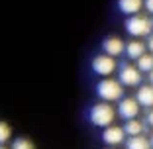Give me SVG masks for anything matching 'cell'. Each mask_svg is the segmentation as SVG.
I'll list each match as a JSON object with an SVG mask.
<instances>
[{
	"label": "cell",
	"mask_w": 153,
	"mask_h": 149,
	"mask_svg": "<svg viewBox=\"0 0 153 149\" xmlns=\"http://www.w3.org/2000/svg\"><path fill=\"white\" fill-rule=\"evenodd\" d=\"M114 118H116V110H114V106L110 102H98L94 104L92 108H90L88 112V120L92 124H94L96 128H108L112 126Z\"/></svg>",
	"instance_id": "obj_1"
},
{
	"label": "cell",
	"mask_w": 153,
	"mask_h": 149,
	"mask_svg": "<svg viewBox=\"0 0 153 149\" xmlns=\"http://www.w3.org/2000/svg\"><path fill=\"white\" fill-rule=\"evenodd\" d=\"M96 94L104 100V102H116L124 96V85L116 79H102L96 85Z\"/></svg>",
	"instance_id": "obj_2"
},
{
	"label": "cell",
	"mask_w": 153,
	"mask_h": 149,
	"mask_svg": "<svg viewBox=\"0 0 153 149\" xmlns=\"http://www.w3.org/2000/svg\"><path fill=\"white\" fill-rule=\"evenodd\" d=\"M126 30L134 37H147L153 30V20L143 14H134L126 20Z\"/></svg>",
	"instance_id": "obj_3"
},
{
	"label": "cell",
	"mask_w": 153,
	"mask_h": 149,
	"mask_svg": "<svg viewBox=\"0 0 153 149\" xmlns=\"http://www.w3.org/2000/svg\"><path fill=\"white\" fill-rule=\"evenodd\" d=\"M118 75H120L118 81L124 86H140V82H141V71L135 65L124 63L120 67V71H118Z\"/></svg>",
	"instance_id": "obj_4"
},
{
	"label": "cell",
	"mask_w": 153,
	"mask_h": 149,
	"mask_svg": "<svg viewBox=\"0 0 153 149\" xmlns=\"http://www.w3.org/2000/svg\"><path fill=\"white\" fill-rule=\"evenodd\" d=\"M92 71L100 77H110L114 71H116V59L110 57V55L102 53V55H96L92 59Z\"/></svg>",
	"instance_id": "obj_5"
},
{
	"label": "cell",
	"mask_w": 153,
	"mask_h": 149,
	"mask_svg": "<svg viewBox=\"0 0 153 149\" xmlns=\"http://www.w3.org/2000/svg\"><path fill=\"white\" fill-rule=\"evenodd\" d=\"M116 114L122 120H131L140 116V102L135 98H120L118 100V110Z\"/></svg>",
	"instance_id": "obj_6"
},
{
	"label": "cell",
	"mask_w": 153,
	"mask_h": 149,
	"mask_svg": "<svg viewBox=\"0 0 153 149\" xmlns=\"http://www.w3.org/2000/svg\"><path fill=\"white\" fill-rule=\"evenodd\" d=\"M124 137H126V131L120 126H108V128H104V131H102V141L106 145H112V147L124 143Z\"/></svg>",
	"instance_id": "obj_7"
},
{
	"label": "cell",
	"mask_w": 153,
	"mask_h": 149,
	"mask_svg": "<svg viewBox=\"0 0 153 149\" xmlns=\"http://www.w3.org/2000/svg\"><path fill=\"white\" fill-rule=\"evenodd\" d=\"M102 49H104V53L110 55V57H118V55H122L126 51V43L118 36H110L102 41Z\"/></svg>",
	"instance_id": "obj_8"
},
{
	"label": "cell",
	"mask_w": 153,
	"mask_h": 149,
	"mask_svg": "<svg viewBox=\"0 0 153 149\" xmlns=\"http://www.w3.org/2000/svg\"><path fill=\"white\" fill-rule=\"evenodd\" d=\"M135 100L140 102V106L143 108H153V85H140L137 88V94H135Z\"/></svg>",
	"instance_id": "obj_9"
},
{
	"label": "cell",
	"mask_w": 153,
	"mask_h": 149,
	"mask_svg": "<svg viewBox=\"0 0 153 149\" xmlns=\"http://www.w3.org/2000/svg\"><path fill=\"white\" fill-rule=\"evenodd\" d=\"M141 8H143V0H118V10L128 16L140 14Z\"/></svg>",
	"instance_id": "obj_10"
},
{
	"label": "cell",
	"mask_w": 153,
	"mask_h": 149,
	"mask_svg": "<svg viewBox=\"0 0 153 149\" xmlns=\"http://www.w3.org/2000/svg\"><path fill=\"white\" fill-rule=\"evenodd\" d=\"M145 49H147V45L140 39H131L130 43H126V55L130 59H140L145 53Z\"/></svg>",
	"instance_id": "obj_11"
},
{
	"label": "cell",
	"mask_w": 153,
	"mask_h": 149,
	"mask_svg": "<svg viewBox=\"0 0 153 149\" xmlns=\"http://www.w3.org/2000/svg\"><path fill=\"white\" fill-rule=\"evenodd\" d=\"M124 131H126V136H141L145 131V124L141 122V120H137V118H131V120H126V124H124Z\"/></svg>",
	"instance_id": "obj_12"
},
{
	"label": "cell",
	"mask_w": 153,
	"mask_h": 149,
	"mask_svg": "<svg viewBox=\"0 0 153 149\" xmlns=\"http://www.w3.org/2000/svg\"><path fill=\"white\" fill-rule=\"evenodd\" d=\"M126 149H151L149 137H145L143 133L141 136H130L126 139Z\"/></svg>",
	"instance_id": "obj_13"
},
{
	"label": "cell",
	"mask_w": 153,
	"mask_h": 149,
	"mask_svg": "<svg viewBox=\"0 0 153 149\" xmlns=\"http://www.w3.org/2000/svg\"><path fill=\"white\" fill-rule=\"evenodd\" d=\"M135 61H137L135 67L140 69L141 73H149L153 69V53H143L140 59H135Z\"/></svg>",
	"instance_id": "obj_14"
},
{
	"label": "cell",
	"mask_w": 153,
	"mask_h": 149,
	"mask_svg": "<svg viewBox=\"0 0 153 149\" xmlns=\"http://www.w3.org/2000/svg\"><path fill=\"white\" fill-rule=\"evenodd\" d=\"M10 149H36V145H33L32 139H27V137H18V139H14Z\"/></svg>",
	"instance_id": "obj_15"
},
{
	"label": "cell",
	"mask_w": 153,
	"mask_h": 149,
	"mask_svg": "<svg viewBox=\"0 0 153 149\" xmlns=\"http://www.w3.org/2000/svg\"><path fill=\"white\" fill-rule=\"evenodd\" d=\"M10 137H12V128L6 122H0V145H4Z\"/></svg>",
	"instance_id": "obj_16"
},
{
	"label": "cell",
	"mask_w": 153,
	"mask_h": 149,
	"mask_svg": "<svg viewBox=\"0 0 153 149\" xmlns=\"http://www.w3.org/2000/svg\"><path fill=\"white\" fill-rule=\"evenodd\" d=\"M143 8L147 10L149 14H153V0H143Z\"/></svg>",
	"instance_id": "obj_17"
},
{
	"label": "cell",
	"mask_w": 153,
	"mask_h": 149,
	"mask_svg": "<svg viewBox=\"0 0 153 149\" xmlns=\"http://www.w3.org/2000/svg\"><path fill=\"white\" fill-rule=\"evenodd\" d=\"M145 124H147V126H151V128H153V108L149 110V112H147V116H145Z\"/></svg>",
	"instance_id": "obj_18"
},
{
	"label": "cell",
	"mask_w": 153,
	"mask_h": 149,
	"mask_svg": "<svg viewBox=\"0 0 153 149\" xmlns=\"http://www.w3.org/2000/svg\"><path fill=\"white\" fill-rule=\"evenodd\" d=\"M145 45H147L149 53H153V33H149V36H147V43H145Z\"/></svg>",
	"instance_id": "obj_19"
},
{
	"label": "cell",
	"mask_w": 153,
	"mask_h": 149,
	"mask_svg": "<svg viewBox=\"0 0 153 149\" xmlns=\"http://www.w3.org/2000/svg\"><path fill=\"white\" fill-rule=\"evenodd\" d=\"M147 75H149V82H151V85H153V69H151V71L147 73Z\"/></svg>",
	"instance_id": "obj_20"
},
{
	"label": "cell",
	"mask_w": 153,
	"mask_h": 149,
	"mask_svg": "<svg viewBox=\"0 0 153 149\" xmlns=\"http://www.w3.org/2000/svg\"><path fill=\"white\" fill-rule=\"evenodd\" d=\"M149 143H151V149H153V133H151V137H149Z\"/></svg>",
	"instance_id": "obj_21"
},
{
	"label": "cell",
	"mask_w": 153,
	"mask_h": 149,
	"mask_svg": "<svg viewBox=\"0 0 153 149\" xmlns=\"http://www.w3.org/2000/svg\"><path fill=\"white\" fill-rule=\"evenodd\" d=\"M0 149H8V147H4V145H0Z\"/></svg>",
	"instance_id": "obj_22"
}]
</instances>
